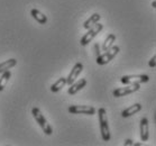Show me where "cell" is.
<instances>
[{"label":"cell","mask_w":156,"mask_h":146,"mask_svg":"<svg viewBox=\"0 0 156 146\" xmlns=\"http://www.w3.org/2000/svg\"><path fill=\"white\" fill-rule=\"evenodd\" d=\"M82 71H83V64L82 63H75V65L72 69V71L70 72L69 77L66 78V84L71 86L72 83L79 78V75L81 74Z\"/></svg>","instance_id":"cell-8"},{"label":"cell","mask_w":156,"mask_h":146,"mask_svg":"<svg viewBox=\"0 0 156 146\" xmlns=\"http://www.w3.org/2000/svg\"><path fill=\"white\" fill-rule=\"evenodd\" d=\"M69 112H71L73 115H79V114H83V115H94L96 114V108L92 107V106H70L69 107Z\"/></svg>","instance_id":"cell-7"},{"label":"cell","mask_w":156,"mask_h":146,"mask_svg":"<svg viewBox=\"0 0 156 146\" xmlns=\"http://www.w3.org/2000/svg\"><path fill=\"white\" fill-rule=\"evenodd\" d=\"M66 84V78H60L56 82H54L51 86V91L52 92H58L60 90H62Z\"/></svg>","instance_id":"cell-13"},{"label":"cell","mask_w":156,"mask_h":146,"mask_svg":"<svg viewBox=\"0 0 156 146\" xmlns=\"http://www.w3.org/2000/svg\"><path fill=\"white\" fill-rule=\"evenodd\" d=\"M133 144H134V142H133L131 139H126V141H125V143H124L125 146H126V145H133Z\"/></svg>","instance_id":"cell-19"},{"label":"cell","mask_w":156,"mask_h":146,"mask_svg":"<svg viewBox=\"0 0 156 146\" xmlns=\"http://www.w3.org/2000/svg\"><path fill=\"white\" fill-rule=\"evenodd\" d=\"M140 139L143 142H147L148 139V119L146 117L140 119Z\"/></svg>","instance_id":"cell-10"},{"label":"cell","mask_w":156,"mask_h":146,"mask_svg":"<svg viewBox=\"0 0 156 146\" xmlns=\"http://www.w3.org/2000/svg\"><path fill=\"white\" fill-rule=\"evenodd\" d=\"M115 41H116V35H115V34H109L102 45V51L106 52L107 50H109L110 47L112 46V44L115 43Z\"/></svg>","instance_id":"cell-17"},{"label":"cell","mask_w":156,"mask_h":146,"mask_svg":"<svg viewBox=\"0 0 156 146\" xmlns=\"http://www.w3.org/2000/svg\"><path fill=\"white\" fill-rule=\"evenodd\" d=\"M32 114L33 117L35 118V120L37 121V124L41 126V128L43 129V132L45 133L46 135H52L53 133V129L51 127V125L48 124V121L46 120V118L43 116L42 111L39 110L37 107H34L32 109Z\"/></svg>","instance_id":"cell-2"},{"label":"cell","mask_w":156,"mask_h":146,"mask_svg":"<svg viewBox=\"0 0 156 146\" xmlns=\"http://www.w3.org/2000/svg\"><path fill=\"white\" fill-rule=\"evenodd\" d=\"M119 46H111L109 50L106 51V53L102 54V55H98L97 57V63L99 65H105V64H108L110 61H112L116 55L119 53Z\"/></svg>","instance_id":"cell-4"},{"label":"cell","mask_w":156,"mask_h":146,"mask_svg":"<svg viewBox=\"0 0 156 146\" xmlns=\"http://www.w3.org/2000/svg\"><path fill=\"white\" fill-rule=\"evenodd\" d=\"M16 64H17L16 59H9V60L5 61L2 63H0V73L7 71V70H9V69H11V68H14Z\"/></svg>","instance_id":"cell-15"},{"label":"cell","mask_w":156,"mask_h":146,"mask_svg":"<svg viewBox=\"0 0 156 146\" xmlns=\"http://www.w3.org/2000/svg\"><path fill=\"white\" fill-rule=\"evenodd\" d=\"M30 15H32L33 18L35 19L36 22H38L39 24H42V25H44V24H46L47 23L46 16L43 14L42 11H39L38 9H36V8H34V9L30 10Z\"/></svg>","instance_id":"cell-12"},{"label":"cell","mask_w":156,"mask_h":146,"mask_svg":"<svg viewBox=\"0 0 156 146\" xmlns=\"http://www.w3.org/2000/svg\"><path fill=\"white\" fill-rule=\"evenodd\" d=\"M149 77L146 74H137V75H124L121 77L120 81L122 84H134V83H145L148 82Z\"/></svg>","instance_id":"cell-5"},{"label":"cell","mask_w":156,"mask_h":146,"mask_svg":"<svg viewBox=\"0 0 156 146\" xmlns=\"http://www.w3.org/2000/svg\"><path fill=\"white\" fill-rule=\"evenodd\" d=\"M102 28H103V25L102 24H100V23L99 24L97 23L96 25H93L92 27H90V28L88 29V33L82 36L81 41H80V43H81L82 46L88 45V44L90 43V42H91V41H92L100 32H101V30H102Z\"/></svg>","instance_id":"cell-3"},{"label":"cell","mask_w":156,"mask_h":146,"mask_svg":"<svg viewBox=\"0 0 156 146\" xmlns=\"http://www.w3.org/2000/svg\"><path fill=\"white\" fill-rule=\"evenodd\" d=\"M140 110H142V105H140V103H135V105H133V106H130V107L126 108L125 110H122L121 116H122L124 118L130 117V116L137 114V112Z\"/></svg>","instance_id":"cell-11"},{"label":"cell","mask_w":156,"mask_h":146,"mask_svg":"<svg viewBox=\"0 0 156 146\" xmlns=\"http://www.w3.org/2000/svg\"><path fill=\"white\" fill-rule=\"evenodd\" d=\"M139 84L138 83H134V84H126V87L124 88H118V89L114 90V97L116 98H119V97H125L127 96V94H130L133 92H136V91H138L139 90Z\"/></svg>","instance_id":"cell-6"},{"label":"cell","mask_w":156,"mask_h":146,"mask_svg":"<svg viewBox=\"0 0 156 146\" xmlns=\"http://www.w3.org/2000/svg\"><path fill=\"white\" fill-rule=\"evenodd\" d=\"M10 77H11V72L9 71V70L1 73V78H0V91H2V90L6 88L7 82L9 81Z\"/></svg>","instance_id":"cell-16"},{"label":"cell","mask_w":156,"mask_h":146,"mask_svg":"<svg viewBox=\"0 0 156 146\" xmlns=\"http://www.w3.org/2000/svg\"><path fill=\"white\" fill-rule=\"evenodd\" d=\"M152 6H153V8H156V0H154L152 2Z\"/></svg>","instance_id":"cell-20"},{"label":"cell","mask_w":156,"mask_h":146,"mask_svg":"<svg viewBox=\"0 0 156 146\" xmlns=\"http://www.w3.org/2000/svg\"><path fill=\"white\" fill-rule=\"evenodd\" d=\"M156 55H154V56L151 59V61H149V66L151 68H155V65H156Z\"/></svg>","instance_id":"cell-18"},{"label":"cell","mask_w":156,"mask_h":146,"mask_svg":"<svg viewBox=\"0 0 156 146\" xmlns=\"http://www.w3.org/2000/svg\"><path fill=\"white\" fill-rule=\"evenodd\" d=\"M87 86V80L85 79H80L79 81H76V82H73L71 86H70V88H69V90H68V92H69V94H75L76 92H79L81 89H83L84 87Z\"/></svg>","instance_id":"cell-9"},{"label":"cell","mask_w":156,"mask_h":146,"mask_svg":"<svg viewBox=\"0 0 156 146\" xmlns=\"http://www.w3.org/2000/svg\"><path fill=\"white\" fill-rule=\"evenodd\" d=\"M100 18H101V16H100V14H93L92 16H90V18H89L88 20L83 24V28L85 29H89L90 27H92L93 25H96L97 23L100 20Z\"/></svg>","instance_id":"cell-14"},{"label":"cell","mask_w":156,"mask_h":146,"mask_svg":"<svg viewBox=\"0 0 156 146\" xmlns=\"http://www.w3.org/2000/svg\"><path fill=\"white\" fill-rule=\"evenodd\" d=\"M99 115V125H100V133L101 137L105 142L110 141V130H109V124H108V118H107V111L105 108H100L98 110Z\"/></svg>","instance_id":"cell-1"}]
</instances>
